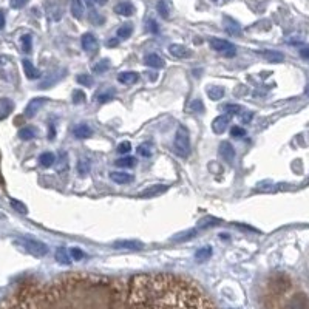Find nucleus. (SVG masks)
<instances>
[{
	"instance_id": "nucleus-1",
	"label": "nucleus",
	"mask_w": 309,
	"mask_h": 309,
	"mask_svg": "<svg viewBox=\"0 0 309 309\" xmlns=\"http://www.w3.org/2000/svg\"><path fill=\"white\" fill-rule=\"evenodd\" d=\"M0 309H216L201 287L173 274L115 278L65 274L26 282L9 292Z\"/></svg>"
},
{
	"instance_id": "nucleus-2",
	"label": "nucleus",
	"mask_w": 309,
	"mask_h": 309,
	"mask_svg": "<svg viewBox=\"0 0 309 309\" xmlns=\"http://www.w3.org/2000/svg\"><path fill=\"white\" fill-rule=\"evenodd\" d=\"M173 150L180 158H187L190 154V136L189 130L184 126H181L177 130V136H175L173 141Z\"/></svg>"
},
{
	"instance_id": "nucleus-3",
	"label": "nucleus",
	"mask_w": 309,
	"mask_h": 309,
	"mask_svg": "<svg viewBox=\"0 0 309 309\" xmlns=\"http://www.w3.org/2000/svg\"><path fill=\"white\" fill-rule=\"evenodd\" d=\"M16 244L22 246L28 254H33L36 257L47 255V252H48V246L47 244L40 243L37 240H33V238H20V240L16 241Z\"/></svg>"
},
{
	"instance_id": "nucleus-4",
	"label": "nucleus",
	"mask_w": 309,
	"mask_h": 309,
	"mask_svg": "<svg viewBox=\"0 0 309 309\" xmlns=\"http://www.w3.org/2000/svg\"><path fill=\"white\" fill-rule=\"evenodd\" d=\"M210 47L216 53H221L226 57H233L236 53V48L233 44L228 42L224 39H210Z\"/></svg>"
},
{
	"instance_id": "nucleus-5",
	"label": "nucleus",
	"mask_w": 309,
	"mask_h": 309,
	"mask_svg": "<svg viewBox=\"0 0 309 309\" xmlns=\"http://www.w3.org/2000/svg\"><path fill=\"white\" fill-rule=\"evenodd\" d=\"M284 309H309V297L305 292H295L286 302Z\"/></svg>"
},
{
	"instance_id": "nucleus-6",
	"label": "nucleus",
	"mask_w": 309,
	"mask_h": 309,
	"mask_svg": "<svg viewBox=\"0 0 309 309\" xmlns=\"http://www.w3.org/2000/svg\"><path fill=\"white\" fill-rule=\"evenodd\" d=\"M115 249H124V251H141L144 249V243L138 240H121L113 243Z\"/></svg>"
},
{
	"instance_id": "nucleus-7",
	"label": "nucleus",
	"mask_w": 309,
	"mask_h": 309,
	"mask_svg": "<svg viewBox=\"0 0 309 309\" xmlns=\"http://www.w3.org/2000/svg\"><path fill=\"white\" fill-rule=\"evenodd\" d=\"M231 124V116L229 115H221L218 118H215L213 122H212V129L215 133H218V135H221V133L226 131V129L229 127Z\"/></svg>"
},
{
	"instance_id": "nucleus-8",
	"label": "nucleus",
	"mask_w": 309,
	"mask_h": 309,
	"mask_svg": "<svg viewBox=\"0 0 309 309\" xmlns=\"http://www.w3.org/2000/svg\"><path fill=\"white\" fill-rule=\"evenodd\" d=\"M80 44H82V48H84L87 53H95V51H98V40H96L95 36L90 34V33H85L84 36H82Z\"/></svg>"
},
{
	"instance_id": "nucleus-9",
	"label": "nucleus",
	"mask_w": 309,
	"mask_h": 309,
	"mask_svg": "<svg viewBox=\"0 0 309 309\" xmlns=\"http://www.w3.org/2000/svg\"><path fill=\"white\" fill-rule=\"evenodd\" d=\"M167 190H169V185L156 184V185H152V187L144 190L141 193V197L142 198H154V197H159V195H162V193H166Z\"/></svg>"
},
{
	"instance_id": "nucleus-10",
	"label": "nucleus",
	"mask_w": 309,
	"mask_h": 309,
	"mask_svg": "<svg viewBox=\"0 0 309 309\" xmlns=\"http://www.w3.org/2000/svg\"><path fill=\"white\" fill-rule=\"evenodd\" d=\"M220 154L226 162H232L235 159V149L232 144L228 141H223L220 144Z\"/></svg>"
},
{
	"instance_id": "nucleus-11",
	"label": "nucleus",
	"mask_w": 309,
	"mask_h": 309,
	"mask_svg": "<svg viewBox=\"0 0 309 309\" xmlns=\"http://www.w3.org/2000/svg\"><path fill=\"white\" fill-rule=\"evenodd\" d=\"M169 53L175 57H180V59H189L192 57V51L184 47V45H178V44H173L169 47Z\"/></svg>"
},
{
	"instance_id": "nucleus-12",
	"label": "nucleus",
	"mask_w": 309,
	"mask_h": 309,
	"mask_svg": "<svg viewBox=\"0 0 309 309\" xmlns=\"http://www.w3.org/2000/svg\"><path fill=\"white\" fill-rule=\"evenodd\" d=\"M45 104V99L44 98H36V99H31L28 102V105L25 108V116L26 118H31V116H34L36 113L42 108V105Z\"/></svg>"
},
{
	"instance_id": "nucleus-13",
	"label": "nucleus",
	"mask_w": 309,
	"mask_h": 309,
	"mask_svg": "<svg viewBox=\"0 0 309 309\" xmlns=\"http://www.w3.org/2000/svg\"><path fill=\"white\" fill-rule=\"evenodd\" d=\"M118 80L121 82V84L133 85V84H136V82L139 80V75L135 73V71H124V73L118 75Z\"/></svg>"
},
{
	"instance_id": "nucleus-14",
	"label": "nucleus",
	"mask_w": 309,
	"mask_h": 309,
	"mask_svg": "<svg viewBox=\"0 0 309 309\" xmlns=\"http://www.w3.org/2000/svg\"><path fill=\"white\" fill-rule=\"evenodd\" d=\"M224 28L231 36H240L241 34V26L238 22H235L231 17H224Z\"/></svg>"
},
{
	"instance_id": "nucleus-15",
	"label": "nucleus",
	"mask_w": 309,
	"mask_h": 309,
	"mask_svg": "<svg viewBox=\"0 0 309 309\" xmlns=\"http://www.w3.org/2000/svg\"><path fill=\"white\" fill-rule=\"evenodd\" d=\"M115 13L124 17H129L135 13V6H133L130 2H121L115 6Z\"/></svg>"
},
{
	"instance_id": "nucleus-16",
	"label": "nucleus",
	"mask_w": 309,
	"mask_h": 309,
	"mask_svg": "<svg viewBox=\"0 0 309 309\" xmlns=\"http://www.w3.org/2000/svg\"><path fill=\"white\" fill-rule=\"evenodd\" d=\"M261 56L267 62H272V64H280V62L284 60V56L280 53V51H274V50H266V51H263Z\"/></svg>"
},
{
	"instance_id": "nucleus-17",
	"label": "nucleus",
	"mask_w": 309,
	"mask_h": 309,
	"mask_svg": "<svg viewBox=\"0 0 309 309\" xmlns=\"http://www.w3.org/2000/svg\"><path fill=\"white\" fill-rule=\"evenodd\" d=\"M73 133H75V136L77 139H87V138H90L93 135L91 129L88 126H85V124H79V126H76Z\"/></svg>"
},
{
	"instance_id": "nucleus-18",
	"label": "nucleus",
	"mask_w": 309,
	"mask_h": 309,
	"mask_svg": "<svg viewBox=\"0 0 309 309\" xmlns=\"http://www.w3.org/2000/svg\"><path fill=\"white\" fill-rule=\"evenodd\" d=\"M144 62H146V65H149L150 68H162L164 67V60L158 56V54H147L146 59H144Z\"/></svg>"
},
{
	"instance_id": "nucleus-19",
	"label": "nucleus",
	"mask_w": 309,
	"mask_h": 309,
	"mask_svg": "<svg viewBox=\"0 0 309 309\" xmlns=\"http://www.w3.org/2000/svg\"><path fill=\"white\" fill-rule=\"evenodd\" d=\"M24 70H25V75L28 79H39L40 77V71L31 64L29 60H24Z\"/></svg>"
},
{
	"instance_id": "nucleus-20",
	"label": "nucleus",
	"mask_w": 309,
	"mask_h": 309,
	"mask_svg": "<svg viewBox=\"0 0 309 309\" xmlns=\"http://www.w3.org/2000/svg\"><path fill=\"white\" fill-rule=\"evenodd\" d=\"M110 177H111L113 181L118 182V184H127V182L131 181V177L126 172H111Z\"/></svg>"
},
{
	"instance_id": "nucleus-21",
	"label": "nucleus",
	"mask_w": 309,
	"mask_h": 309,
	"mask_svg": "<svg viewBox=\"0 0 309 309\" xmlns=\"http://www.w3.org/2000/svg\"><path fill=\"white\" fill-rule=\"evenodd\" d=\"M54 161H56V156L53 153H50V152H45V153H42L39 156V164L42 167H51L54 164Z\"/></svg>"
},
{
	"instance_id": "nucleus-22",
	"label": "nucleus",
	"mask_w": 309,
	"mask_h": 309,
	"mask_svg": "<svg viewBox=\"0 0 309 309\" xmlns=\"http://www.w3.org/2000/svg\"><path fill=\"white\" fill-rule=\"evenodd\" d=\"M71 14L75 16V19H82V16H84L82 0H71Z\"/></svg>"
},
{
	"instance_id": "nucleus-23",
	"label": "nucleus",
	"mask_w": 309,
	"mask_h": 309,
	"mask_svg": "<svg viewBox=\"0 0 309 309\" xmlns=\"http://www.w3.org/2000/svg\"><path fill=\"white\" fill-rule=\"evenodd\" d=\"M54 257H56V261L60 263V264H70L71 263L70 254L67 252V249H64V247H59V249L56 251V254H54Z\"/></svg>"
},
{
	"instance_id": "nucleus-24",
	"label": "nucleus",
	"mask_w": 309,
	"mask_h": 309,
	"mask_svg": "<svg viewBox=\"0 0 309 309\" xmlns=\"http://www.w3.org/2000/svg\"><path fill=\"white\" fill-rule=\"evenodd\" d=\"M210 255H212V247H201V249H198L197 252H195V260L203 263L206 261L207 258H210Z\"/></svg>"
},
{
	"instance_id": "nucleus-25",
	"label": "nucleus",
	"mask_w": 309,
	"mask_h": 309,
	"mask_svg": "<svg viewBox=\"0 0 309 309\" xmlns=\"http://www.w3.org/2000/svg\"><path fill=\"white\" fill-rule=\"evenodd\" d=\"M195 235H197V231H195V229H189V231H184V232H181L178 235H175L173 238H172V241H175V243H178V241H187V240L193 238Z\"/></svg>"
},
{
	"instance_id": "nucleus-26",
	"label": "nucleus",
	"mask_w": 309,
	"mask_h": 309,
	"mask_svg": "<svg viewBox=\"0 0 309 309\" xmlns=\"http://www.w3.org/2000/svg\"><path fill=\"white\" fill-rule=\"evenodd\" d=\"M36 135H37V131L33 127H24V129H20V131H19V138L24 139V141L33 139V138H36Z\"/></svg>"
},
{
	"instance_id": "nucleus-27",
	"label": "nucleus",
	"mask_w": 309,
	"mask_h": 309,
	"mask_svg": "<svg viewBox=\"0 0 309 309\" xmlns=\"http://www.w3.org/2000/svg\"><path fill=\"white\" fill-rule=\"evenodd\" d=\"M13 110V102L9 99H2L0 101V119L8 116V113H11Z\"/></svg>"
},
{
	"instance_id": "nucleus-28",
	"label": "nucleus",
	"mask_w": 309,
	"mask_h": 309,
	"mask_svg": "<svg viewBox=\"0 0 309 309\" xmlns=\"http://www.w3.org/2000/svg\"><path fill=\"white\" fill-rule=\"evenodd\" d=\"M207 95L212 101H218L224 96V90H223V87H210L207 90Z\"/></svg>"
},
{
	"instance_id": "nucleus-29",
	"label": "nucleus",
	"mask_w": 309,
	"mask_h": 309,
	"mask_svg": "<svg viewBox=\"0 0 309 309\" xmlns=\"http://www.w3.org/2000/svg\"><path fill=\"white\" fill-rule=\"evenodd\" d=\"M115 164H116L118 167H133L136 164V158H133V156H124V158L118 159Z\"/></svg>"
},
{
	"instance_id": "nucleus-30",
	"label": "nucleus",
	"mask_w": 309,
	"mask_h": 309,
	"mask_svg": "<svg viewBox=\"0 0 309 309\" xmlns=\"http://www.w3.org/2000/svg\"><path fill=\"white\" fill-rule=\"evenodd\" d=\"M220 223L221 221L213 218V216H204L203 220H200L198 226H201V228H212V226H216V224H220Z\"/></svg>"
},
{
	"instance_id": "nucleus-31",
	"label": "nucleus",
	"mask_w": 309,
	"mask_h": 309,
	"mask_svg": "<svg viewBox=\"0 0 309 309\" xmlns=\"http://www.w3.org/2000/svg\"><path fill=\"white\" fill-rule=\"evenodd\" d=\"M108 67H110V62L107 59H102L98 64L93 65V71H95V73H104V71L108 70Z\"/></svg>"
},
{
	"instance_id": "nucleus-32",
	"label": "nucleus",
	"mask_w": 309,
	"mask_h": 309,
	"mask_svg": "<svg viewBox=\"0 0 309 309\" xmlns=\"http://www.w3.org/2000/svg\"><path fill=\"white\" fill-rule=\"evenodd\" d=\"M131 31H133V26L131 25H122L119 29H118V37L119 39H127L131 36Z\"/></svg>"
},
{
	"instance_id": "nucleus-33",
	"label": "nucleus",
	"mask_w": 309,
	"mask_h": 309,
	"mask_svg": "<svg viewBox=\"0 0 309 309\" xmlns=\"http://www.w3.org/2000/svg\"><path fill=\"white\" fill-rule=\"evenodd\" d=\"M223 110H224L226 115H229V116H233V115H238V113H241V107L236 105V104H228V105L223 107Z\"/></svg>"
},
{
	"instance_id": "nucleus-34",
	"label": "nucleus",
	"mask_w": 309,
	"mask_h": 309,
	"mask_svg": "<svg viewBox=\"0 0 309 309\" xmlns=\"http://www.w3.org/2000/svg\"><path fill=\"white\" fill-rule=\"evenodd\" d=\"M77 172H79V175H82V177L90 172V162H88V159H79V162H77Z\"/></svg>"
},
{
	"instance_id": "nucleus-35",
	"label": "nucleus",
	"mask_w": 309,
	"mask_h": 309,
	"mask_svg": "<svg viewBox=\"0 0 309 309\" xmlns=\"http://www.w3.org/2000/svg\"><path fill=\"white\" fill-rule=\"evenodd\" d=\"M156 9H158V13H159L161 17H164V19L169 17V8H167V5H166L164 0H159L158 5H156Z\"/></svg>"
},
{
	"instance_id": "nucleus-36",
	"label": "nucleus",
	"mask_w": 309,
	"mask_h": 309,
	"mask_svg": "<svg viewBox=\"0 0 309 309\" xmlns=\"http://www.w3.org/2000/svg\"><path fill=\"white\" fill-rule=\"evenodd\" d=\"M87 101V96H85V93L82 91V90H75L73 91V102L75 104H82V102H85Z\"/></svg>"
},
{
	"instance_id": "nucleus-37",
	"label": "nucleus",
	"mask_w": 309,
	"mask_h": 309,
	"mask_svg": "<svg viewBox=\"0 0 309 309\" xmlns=\"http://www.w3.org/2000/svg\"><path fill=\"white\" fill-rule=\"evenodd\" d=\"M11 206L13 207L19 212V213H22V215H26L28 213V209H26V206L22 203V201H17V200H11Z\"/></svg>"
},
{
	"instance_id": "nucleus-38",
	"label": "nucleus",
	"mask_w": 309,
	"mask_h": 309,
	"mask_svg": "<svg viewBox=\"0 0 309 309\" xmlns=\"http://www.w3.org/2000/svg\"><path fill=\"white\" fill-rule=\"evenodd\" d=\"M116 152H118V153H121V154H126V153L131 152V144H130L129 141L121 142L119 146H118V149H116Z\"/></svg>"
},
{
	"instance_id": "nucleus-39",
	"label": "nucleus",
	"mask_w": 309,
	"mask_h": 309,
	"mask_svg": "<svg viewBox=\"0 0 309 309\" xmlns=\"http://www.w3.org/2000/svg\"><path fill=\"white\" fill-rule=\"evenodd\" d=\"M231 135H232L233 138H243V136L246 135V130H244L243 127H236V126H233V127L231 129Z\"/></svg>"
},
{
	"instance_id": "nucleus-40",
	"label": "nucleus",
	"mask_w": 309,
	"mask_h": 309,
	"mask_svg": "<svg viewBox=\"0 0 309 309\" xmlns=\"http://www.w3.org/2000/svg\"><path fill=\"white\" fill-rule=\"evenodd\" d=\"M76 80L79 82L80 85H84V87H90L91 85V77L88 75H79L76 77Z\"/></svg>"
},
{
	"instance_id": "nucleus-41",
	"label": "nucleus",
	"mask_w": 309,
	"mask_h": 309,
	"mask_svg": "<svg viewBox=\"0 0 309 309\" xmlns=\"http://www.w3.org/2000/svg\"><path fill=\"white\" fill-rule=\"evenodd\" d=\"M20 40H22V48H24V51H25V53H29V51H31V36H24L22 39H20Z\"/></svg>"
},
{
	"instance_id": "nucleus-42",
	"label": "nucleus",
	"mask_w": 309,
	"mask_h": 309,
	"mask_svg": "<svg viewBox=\"0 0 309 309\" xmlns=\"http://www.w3.org/2000/svg\"><path fill=\"white\" fill-rule=\"evenodd\" d=\"M70 254H71V257H73L75 260H82L85 257V254L82 252L79 247H73V249H70Z\"/></svg>"
},
{
	"instance_id": "nucleus-43",
	"label": "nucleus",
	"mask_w": 309,
	"mask_h": 309,
	"mask_svg": "<svg viewBox=\"0 0 309 309\" xmlns=\"http://www.w3.org/2000/svg\"><path fill=\"white\" fill-rule=\"evenodd\" d=\"M113 96H115V91H113V90H110L108 93L105 91V93H102V95H99L98 101H99V102H102V104H104V102L110 101V99H111Z\"/></svg>"
},
{
	"instance_id": "nucleus-44",
	"label": "nucleus",
	"mask_w": 309,
	"mask_h": 309,
	"mask_svg": "<svg viewBox=\"0 0 309 309\" xmlns=\"http://www.w3.org/2000/svg\"><path fill=\"white\" fill-rule=\"evenodd\" d=\"M190 108L193 110V111H198V113H201L203 110H204V105H203V102L201 101H192V104H190Z\"/></svg>"
},
{
	"instance_id": "nucleus-45",
	"label": "nucleus",
	"mask_w": 309,
	"mask_h": 309,
	"mask_svg": "<svg viewBox=\"0 0 309 309\" xmlns=\"http://www.w3.org/2000/svg\"><path fill=\"white\" fill-rule=\"evenodd\" d=\"M252 118H254V113H252V111H244L243 115L240 116V121H241L243 124H249V122L252 121Z\"/></svg>"
},
{
	"instance_id": "nucleus-46",
	"label": "nucleus",
	"mask_w": 309,
	"mask_h": 309,
	"mask_svg": "<svg viewBox=\"0 0 309 309\" xmlns=\"http://www.w3.org/2000/svg\"><path fill=\"white\" fill-rule=\"evenodd\" d=\"M138 153L142 154V156H146V158H149L150 154H152V152H150L147 147H144V146H139V147H138Z\"/></svg>"
},
{
	"instance_id": "nucleus-47",
	"label": "nucleus",
	"mask_w": 309,
	"mask_h": 309,
	"mask_svg": "<svg viewBox=\"0 0 309 309\" xmlns=\"http://www.w3.org/2000/svg\"><path fill=\"white\" fill-rule=\"evenodd\" d=\"M149 29L152 31V33H158V31H159V28H158V24L156 22H154V20H149Z\"/></svg>"
},
{
	"instance_id": "nucleus-48",
	"label": "nucleus",
	"mask_w": 309,
	"mask_h": 309,
	"mask_svg": "<svg viewBox=\"0 0 309 309\" xmlns=\"http://www.w3.org/2000/svg\"><path fill=\"white\" fill-rule=\"evenodd\" d=\"M300 56L303 59H309V47H305V48L300 50Z\"/></svg>"
},
{
	"instance_id": "nucleus-49",
	"label": "nucleus",
	"mask_w": 309,
	"mask_h": 309,
	"mask_svg": "<svg viewBox=\"0 0 309 309\" xmlns=\"http://www.w3.org/2000/svg\"><path fill=\"white\" fill-rule=\"evenodd\" d=\"M26 0H13V6L14 8H20V6H24L25 5Z\"/></svg>"
},
{
	"instance_id": "nucleus-50",
	"label": "nucleus",
	"mask_w": 309,
	"mask_h": 309,
	"mask_svg": "<svg viewBox=\"0 0 309 309\" xmlns=\"http://www.w3.org/2000/svg\"><path fill=\"white\" fill-rule=\"evenodd\" d=\"M5 26V16H3V13L0 11V29H2Z\"/></svg>"
},
{
	"instance_id": "nucleus-51",
	"label": "nucleus",
	"mask_w": 309,
	"mask_h": 309,
	"mask_svg": "<svg viewBox=\"0 0 309 309\" xmlns=\"http://www.w3.org/2000/svg\"><path fill=\"white\" fill-rule=\"evenodd\" d=\"M53 138H54V126L51 124L50 126V139H53Z\"/></svg>"
},
{
	"instance_id": "nucleus-52",
	"label": "nucleus",
	"mask_w": 309,
	"mask_h": 309,
	"mask_svg": "<svg viewBox=\"0 0 309 309\" xmlns=\"http://www.w3.org/2000/svg\"><path fill=\"white\" fill-rule=\"evenodd\" d=\"M108 2V0H95V3H98V5H105Z\"/></svg>"
},
{
	"instance_id": "nucleus-53",
	"label": "nucleus",
	"mask_w": 309,
	"mask_h": 309,
	"mask_svg": "<svg viewBox=\"0 0 309 309\" xmlns=\"http://www.w3.org/2000/svg\"><path fill=\"white\" fill-rule=\"evenodd\" d=\"M116 44H118V40H116V39H111V40H110V42H108V45H110V47H113V45H116Z\"/></svg>"
},
{
	"instance_id": "nucleus-54",
	"label": "nucleus",
	"mask_w": 309,
	"mask_h": 309,
	"mask_svg": "<svg viewBox=\"0 0 309 309\" xmlns=\"http://www.w3.org/2000/svg\"><path fill=\"white\" fill-rule=\"evenodd\" d=\"M213 2H220V0H213Z\"/></svg>"
}]
</instances>
